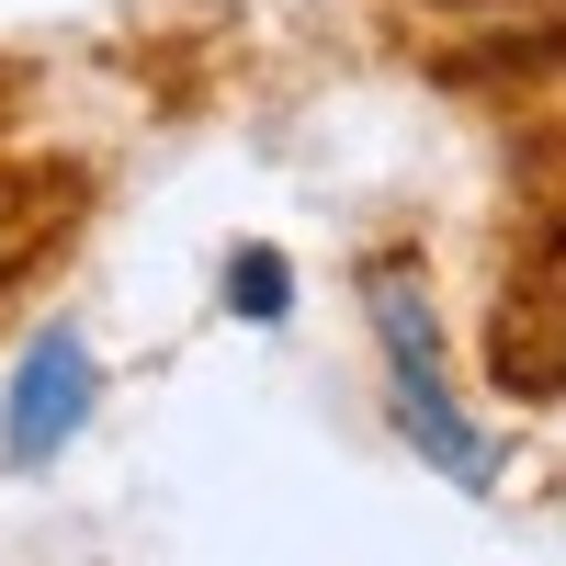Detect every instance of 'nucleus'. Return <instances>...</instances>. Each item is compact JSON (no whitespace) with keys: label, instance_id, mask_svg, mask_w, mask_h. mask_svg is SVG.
<instances>
[{"label":"nucleus","instance_id":"7ed1b4c3","mask_svg":"<svg viewBox=\"0 0 566 566\" xmlns=\"http://www.w3.org/2000/svg\"><path fill=\"white\" fill-rule=\"evenodd\" d=\"M397 431H408V453H431L453 488H488L499 476V442L453 408V386H397Z\"/></svg>","mask_w":566,"mask_h":566},{"label":"nucleus","instance_id":"f03ea898","mask_svg":"<svg viewBox=\"0 0 566 566\" xmlns=\"http://www.w3.org/2000/svg\"><path fill=\"white\" fill-rule=\"evenodd\" d=\"M363 306H374V340H386L397 386H442V317H431V283L408 261H374L363 272Z\"/></svg>","mask_w":566,"mask_h":566},{"label":"nucleus","instance_id":"20e7f679","mask_svg":"<svg viewBox=\"0 0 566 566\" xmlns=\"http://www.w3.org/2000/svg\"><path fill=\"white\" fill-rule=\"evenodd\" d=\"M227 306H239V317H261V328H272V317H295V261L250 239L239 261H227Z\"/></svg>","mask_w":566,"mask_h":566},{"label":"nucleus","instance_id":"39448f33","mask_svg":"<svg viewBox=\"0 0 566 566\" xmlns=\"http://www.w3.org/2000/svg\"><path fill=\"white\" fill-rule=\"evenodd\" d=\"M12 250H23V239H0V261H12Z\"/></svg>","mask_w":566,"mask_h":566},{"label":"nucleus","instance_id":"f257e3e1","mask_svg":"<svg viewBox=\"0 0 566 566\" xmlns=\"http://www.w3.org/2000/svg\"><path fill=\"white\" fill-rule=\"evenodd\" d=\"M80 419H91V340L80 328H34L23 363H12V397H0V453L45 464V453L80 442Z\"/></svg>","mask_w":566,"mask_h":566}]
</instances>
